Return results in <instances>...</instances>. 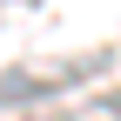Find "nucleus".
Wrapping results in <instances>:
<instances>
[{
    "mask_svg": "<svg viewBox=\"0 0 121 121\" xmlns=\"http://www.w3.org/2000/svg\"><path fill=\"white\" fill-rule=\"evenodd\" d=\"M108 74V47H81V54H34V60H13L0 67V101L7 108H27V101H47L67 94V87Z\"/></svg>",
    "mask_w": 121,
    "mask_h": 121,
    "instance_id": "obj_1",
    "label": "nucleus"
},
{
    "mask_svg": "<svg viewBox=\"0 0 121 121\" xmlns=\"http://www.w3.org/2000/svg\"><path fill=\"white\" fill-rule=\"evenodd\" d=\"M101 114H108V121H121V87H114L108 101H101Z\"/></svg>",
    "mask_w": 121,
    "mask_h": 121,
    "instance_id": "obj_2",
    "label": "nucleus"
}]
</instances>
